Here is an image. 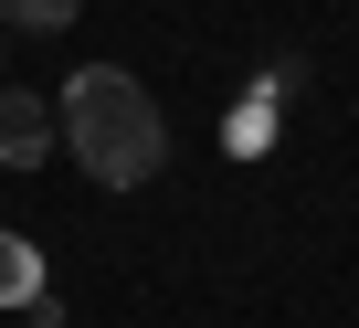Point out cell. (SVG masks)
I'll use <instances>...</instances> for the list:
<instances>
[{
    "mask_svg": "<svg viewBox=\"0 0 359 328\" xmlns=\"http://www.w3.org/2000/svg\"><path fill=\"white\" fill-rule=\"evenodd\" d=\"M53 127H64V159H74L95 191H148V181L169 170V117H158V96H148L127 64L64 74Z\"/></svg>",
    "mask_w": 359,
    "mask_h": 328,
    "instance_id": "6da1fadb",
    "label": "cell"
},
{
    "mask_svg": "<svg viewBox=\"0 0 359 328\" xmlns=\"http://www.w3.org/2000/svg\"><path fill=\"white\" fill-rule=\"evenodd\" d=\"M0 22H11V32H64L74 0H0Z\"/></svg>",
    "mask_w": 359,
    "mask_h": 328,
    "instance_id": "277c9868",
    "label": "cell"
},
{
    "mask_svg": "<svg viewBox=\"0 0 359 328\" xmlns=\"http://www.w3.org/2000/svg\"><path fill=\"white\" fill-rule=\"evenodd\" d=\"M43 296V265H32V244L22 233H0V307H32Z\"/></svg>",
    "mask_w": 359,
    "mask_h": 328,
    "instance_id": "3957f363",
    "label": "cell"
},
{
    "mask_svg": "<svg viewBox=\"0 0 359 328\" xmlns=\"http://www.w3.org/2000/svg\"><path fill=\"white\" fill-rule=\"evenodd\" d=\"M53 148H64L53 96H32V85H0V170H43Z\"/></svg>",
    "mask_w": 359,
    "mask_h": 328,
    "instance_id": "7a4b0ae2",
    "label": "cell"
},
{
    "mask_svg": "<svg viewBox=\"0 0 359 328\" xmlns=\"http://www.w3.org/2000/svg\"><path fill=\"white\" fill-rule=\"evenodd\" d=\"M0 85H11V74H0Z\"/></svg>",
    "mask_w": 359,
    "mask_h": 328,
    "instance_id": "5b68a950",
    "label": "cell"
}]
</instances>
